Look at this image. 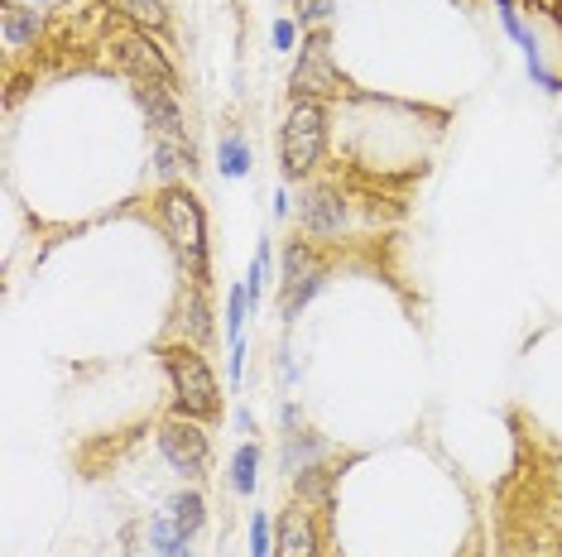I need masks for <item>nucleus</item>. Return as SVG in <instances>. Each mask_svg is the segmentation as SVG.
<instances>
[{
	"label": "nucleus",
	"mask_w": 562,
	"mask_h": 557,
	"mask_svg": "<svg viewBox=\"0 0 562 557\" xmlns=\"http://www.w3.org/2000/svg\"><path fill=\"white\" fill-rule=\"evenodd\" d=\"M274 557H318V519L308 514V505H294L279 514Z\"/></svg>",
	"instance_id": "obj_8"
},
{
	"label": "nucleus",
	"mask_w": 562,
	"mask_h": 557,
	"mask_svg": "<svg viewBox=\"0 0 562 557\" xmlns=\"http://www.w3.org/2000/svg\"><path fill=\"white\" fill-rule=\"evenodd\" d=\"M154 164H159L164 178L193 173V145H188V140H154Z\"/></svg>",
	"instance_id": "obj_11"
},
{
	"label": "nucleus",
	"mask_w": 562,
	"mask_h": 557,
	"mask_svg": "<svg viewBox=\"0 0 562 557\" xmlns=\"http://www.w3.org/2000/svg\"><path fill=\"white\" fill-rule=\"evenodd\" d=\"M265 274H269V245L255 250V265H250V303L265 298Z\"/></svg>",
	"instance_id": "obj_20"
},
{
	"label": "nucleus",
	"mask_w": 562,
	"mask_h": 557,
	"mask_svg": "<svg viewBox=\"0 0 562 557\" xmlns=\"http://www.w3.org/2000/svg\"><path fill=\"white\" fill-rule=\"evenodd\" d=\"M149 543H154L159 553H178V548H188V533L178 529V524H173V514L164 509V514L149 524Z\"/></svg>",
	"instance_id": "obj_15"
},
{
	"label": "nucleus",
	"mask_w": 562,
	"mask_h": 557,
	"mask_svg": "<svg viewBox=\"0 0 562 557\" xmlns=\"http://www.w3.org/2000/svg\"><path fill=\"white\" fill-rule=\"evenodd\" d=\"M327 10H332V0H298V20H303V25H313V20H322Z\"/></svg>",
	"instance_id": "obj_22"
},
{
	"label": "nucleus",
	"mask_w": 562,
	"mask_h": 557,
	"mask_svg": "<svg viewBox=\"0 0 562 557\" xmlns=\"http://www.w3.org/2000/svg\"><path fill=\"white\" fill-rule=\"evenodd\" d=\"M250 169V149H245V140H221V173H231V178H241V173Z\"/></svg>",
	"instance_id": "obj_19"
},
{
	"label": "nucleus",
	"mask_w": 562,
	"mask_h": 557,
	"mask_svg": "<svg viewBox=\"0 0 562 557\" xmlns=\"http://www.w3.org/2000/svg\"><path fill=\"white\" fill-rule=\"evenodd\" d=\"M159 557H193V553H188V548H178V553H159Z\"/></svg>",
	"instance_id": "obj_24"
},
{
	"label": "nucleus",
	"mask_w": 562,
	"mask_h": 557,
	"mask_svg": "<svg viewBox=\"0 0 562 557\" xmlns=\"http://www.w3.org/2000/svg\"><path fill=\"white\" fill-rule=\"evenodd\" d=\"M322 279H327V265H322V255L313 245H289V255H284V298H279V308H284V322H294L298 308L322 289Z\"/></svg>",
	"instance_id": "obj_5"
},
{
	"label": "nucleus",
	"mask_w": 562,
	"mask_h": 557,
	"mask_svg": "<svg viewBox=\"0 0 562 557\" xmlns=\"http://www.w3.org/2000/svg\"><path fill=\"white\" fill-rule=\"evenodd\" d=\"M159 221H164V236L173 241L178 260L188 265V274H193L197 289H202V279H207V226H202L197 197L183 193V188H164L159 193Z\"/></svg>",
	"instance_id": "obj_1"
},
{
	"label": "nucleus",
	"mask_w": 562,
	"mask_h": 557,
	"mask_svg": "<svg viewBox=\"0 0 562 557\" xmlns=\"http://www.w3.org/2000/svg\"><path fill=\"white\" fill-rule=\"evenodd\" d=\"M337 92H342V77L332 68V44H327V34H308L303 39V58L294 68V97L318 101V97H337Z\"/></svg>",
	"instance_id": "obj_6"
},
{
	"label": "nucleus",
	"mask_w": 562,
	"mask_h": 557,
	"mask_svg": "<svg viewBox=\"0 0 562 557\" xmlns=\"http://www.w3.org/2000/svg\"><path fill=\"white\" fill-rule=\"evenodd\" d=\"M303 231L308 236H337L346 221V202L332 188H313V193H303Z\"/></svg>",
	"instance_id": "obj_9"
},
{
	"label": "nucleus",
	"mask_w": 562,
	"mask_h": 557,
	"mask_svg": "<svg viewBox=\"0 0 562 557\" xmlns=\"http://www.w3.org/2000/svg\"><path fill=\"white\" fill-rule=\"evenodd\" d=\"M159 452L169 457L173 471H183V476H207V433L197 428L193 418H169L164 428H159Z\"/></svg>",
	"instance_id": "obj_7"
},
{
	"label": "nucleus",
	"mask_w": 562,
	"mask_h": 557,
	"mask_svg": "<svg viewBox=\"0 0 562 557\" xmlns=\"http://www.w3.org/2000/svg\"><path fill=\"white\" fill-rule=\"evenodd\" d=\"M140 106L154 125V140H183V116L169 87H140Z\"/></svg>",
	"instance_id": "obj_10"
},
{
	"label": "nucleus",
	"mask_w": 562,
	"mask_h": 557,
	"mask_svg": "<svg viewBox=\"0 0 562 557\" xmlns=\"http://www.w3.org/2000/svg\"><path fill=\"white\" fill-rule=\"evenodd\" d=\"M111 53L125 73L135 77L140 87H169L178 82V73L169 68V58L149 44V34H130V29H111Z\"/></svg>",
	"instance_id": "obj_4"
},
{
	"label": "nucleus",
	"mask_w": 562,
	"mask_h": 557,
	"mask_svg": "<svg viewBox=\"0 0 562 557\" xmlns=\"http://www.w3.org/2000/svg\"><path fill=\"white\" fill-rule=\"evenodd\" d=\"M298 500H303V505H327V471H322V466H308V471L298 476Z\"/></svg>",
	"instance_id": "obj_18"
},
{
	"label": "nucleus",
	"mask_w": 562,
	"mask_h": 557,
	"mask_svg": "<svg viewBox=\"0 0 562 557\" xmlns=\"http://www.w3.org/2000/svg\"><path fill=\"white\" fill-rule=\"evenodd\" d=\"M255 466H260V452L245 442L241 452H236V461H231V485H236V495H250V490H255Z\"/></svg>",
	"instance_id": "obj_17"
},
{
	"label": "nucleus",
	"mask_w": 562,
	"mask_h": 557,
	"mask_svg": "<svg viewBox=\"0 0 562 557\" xmlns=\"http://www.w3.org/2000/svg\"><path fill=\"white\" fill-rule=\"evenodd\" d=\"M183 327H188V337H193V346H202V341L212 337V317H207L202 289H193V298H188V308H183Z\"/></svg>",
	"instance_id": "obj_16"
},
{
	"label": "nucleus",
	"mask_w": 562,
	"mask_h": 557,
	"mask_svg": "<svg viewBox=\"0 0 562 557\" xmlns=\"http://www.w3.org/2000/svg\"><path fill=\"white\" fill-rule=\"evenodd\" d=\"M121 15L130 20V25H140V29H164L169 25L164 0H121Z\"/></svg>",
	"instance_id": "obj_14"
},
{
	"label": "nucleus",
	"mask_w": 562,
	"mask_h": 557,
	"mask_svg": "<svg viewBox=\"0 0 562 557\" xmlns=\"http://www.w3.org/2000/svg\"><path fill=\"white\" fill-rule=\"evenodd\" d=\"M322 145H327V116H322L318 101H298L284 121V135H279V154H284V173L289 178H303L322 159Z\"/></svg>",
	"instance_id": "obj_3"
},
{
	"label": "nucleus",
	"mask_w": 562,
	"mask_h": 557,
	"mask_svg": "<svg viewBox=\"0 0 562 557\" xmlns=\"http://www.w3.org/2000/svg\"><path fill=\"white\" fill-rule=\"evenodd\" d=\"M34 34H39V15L25 5H5V44L25 49V44H34Z\"/></svg>",
	"instance_id": "obj_12"
},
{
	"label": "nucleus",
	"mask_w": 562,
	"mask_h": 557,
	"mask_svg": "<svg viewBox=\"0 0 562 557\" xmlns=\"http://www.w3.org/2000/svg\"><path fill=\"white\" fill-rule=\"evenodd\" d=\"M274 548H269V524H265V514H255L250 519V557H269Z\"/></svg>",
	"instance_id": "obj_21"
},
{
	"label": "nucleus",
	"mask_w": 562,
	"mask_h": 557,
	"mask_svg": "<svg viewBox=\"0 0 562 557\" xmlns=\"http://www.w3.org/2000/svg\"><path fill=\"white\" fill-rule=\"evenodd\" d=\"M169 514H173V524L193 538V533L202 529V519H207V505H202V495L183 490V495H173V500H169Z\"/></svg>",
	"instance_id": "obj_13"
},
{
	"label": "nucleus",
	"mask_w": 562,
	"mask_h": 557,
	"mask_svg": "<svg viewBox=\"0 0 562 557\" xmlns=\"http://www.w3.org/2000/svg\"><path fill=\"white\" fill-rule=\"evenodd\" d=\"M164 365H169V380H173V404L183 418H212L221 409L217 399V380H212V370L207 361L197 356L193 346H169L164 351Z\"/></svg>",
	"instance_id": "obj_2"
},
{
	"label": "nucleus",
	"mask_w": 562,
	"mask_h": 557,
	"mask_svg": "<svg viewBox=\"0 0 562 557\" xmlns=\"http://www.w3.org/2000/svg\"><path fill=\"white\" fill-rule=\"evenodd\" d=\"M274 44H279V49H289V44H294V25H289V20H279V25H274Z\"/></svg>",
	"instance_id": "obj_23"
}]
</instances>
